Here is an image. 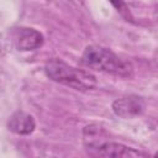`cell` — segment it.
Listing matches in <instances>:
<instances>
[{
	"label": "cell",
	"instance_id": "obj_4",
	"mask_svg": "<svg viewBox=\"0 0 158 158\" xmlns=\"http://www.w3.org/2000/svg\"><path fill=\"white\" fill-rule=\"evenodd\" d=\"M95 149L105 158H147L141 151L117 142H100Z\"/></svg>",
	"mask_w": 158,
	"mask_h": 158
},
{
	"label": "cell",
	"instance_id": "obj_7",
	"mask_svg": "<svg viewBox=\"0 0 158 158\" xmlns=\"http://www.w3.org/2000/svg\"><path fill=\"white\" fill-rule=\"evenodd\" d=\"M154 158H158V152H157V153L154 154Z\"/></svg>",
	"mask_w": 158,
	"mask_h": 158
},
{
	"label": "cell",
	"instance_id": "obj_2",
	"mask_svg": "<svg viewBox=\"0 0 158 158\" xmlns=\"http://www.w3.org/2000/svg\"><path fill=\"white\" fill-rule=\"evenodd\" d=\"M44 73L51 80L80 91L91 90L98 83L96 77L93 73L74 68L58 59L48 62L44 65Z\"/></svg>",
	"mask_w": 158,
	"mask_h": 158
},
{
	"label": "cell",
	"instance_id": "obj_6",
	"mask_svg": "<svg viewBox=\"0 0 158 158\" xmlns=\"http://www.w3.org/2000/svg\"><path fill=\"white\" fill-rule=\"evenodd\" d=\"M7 127L11 132H14L16 135L25 136V135H30L35 131L36 122L30 114H26L23 111H17L10 116Z\"/></svg>",
	"mask_w": 158,
	"mask_h": 158
},
{
	"label": "cell",
	"instance_id": "obj_1",
	"mask_svg": "<svg viewBox=\"0 0 158 158\" xmlns=\"http://www.w3.org/2000/svg\"><path fill=\"white\" fill-rule=\"evenodd\" d=\"M81 63L88 68L123 78H128L133 73V67L130 62L99 46L86 47L81 56Z\"/></svg>",
	"mask_w": 158,
	"mask_h": 158
},
{
	"label": "cell",
	"instance_id": "obj_5",
	"mask_svg": "<svg viewBox=\"0 0 158 158\" xmlns=\"http://www.w3.org/2000/svg\"><path fill=\"white\" fill-rule=\"evenodd\" d=\"M16 48L20 51H33L43 44V35L30 27H22L17 31L15 36Z\"/></svg>",
	"mask_w": 158,
	"mask_h": 158
},
{
	"label": "cell",
	"instance_id": "obj_3",
	"mask_svg": "<svg viewBox=\"0 0 158 158\" xmlns=\"http://www.w3.org/2000/svg\"><path fill=\"white\" fill-rule=\"evenodd\" d=\"M146 109V102L137 95L123 96L112 102V111L123 118H131L141 115Z\"/></svg>",
	"mask_w": 158,
	"mask_h": 158
}]
</instances>
